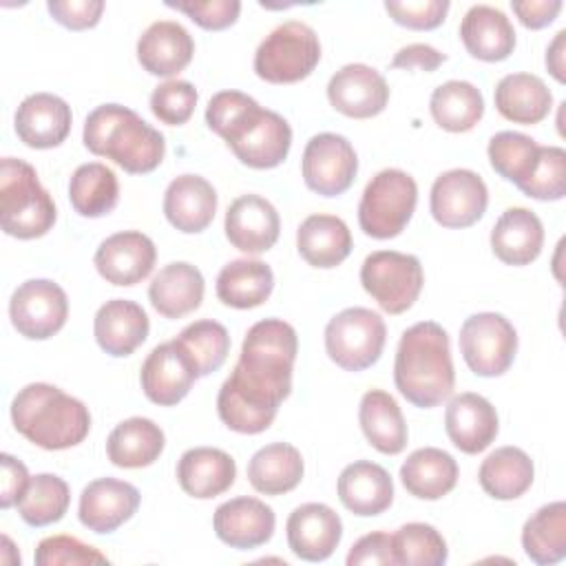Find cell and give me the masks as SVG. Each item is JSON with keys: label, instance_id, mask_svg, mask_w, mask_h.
Returning a JSON list of instances; mask_svg holds the SVG:
<instances>
[{"label": "cell", "instance_id": "obj_1", "mask_svg": "<svg viewBox=\"0 0 566 566\" xmlns=\"http://www.w3.org/2000/svg\"><path fill=\"white\" fill-rule=\"evenodd\" d=\"M296 352V329L281 318H263L248 329L239 363L217 396V411L228 429L254 436L274 422L292 391Z\"/></svg>", "mask_w": 566, "mask_h": 566}, {"label": "cell", "instance_id": "obj_2", "mask_svg": "<svg viewBox=\"0 0 566 566\" xmlns=\"http://www.w3.org/2000/svg\"><path fill=\"white\" fill-rule=\"evenodd\" d=\"M396 389L420 409H431L453 394L455 371L449 334L436 321H420L400 336L394 360Z\"/></svg>", "mask_w": 566, "mask_h": 566}, {"label": "cell", "instance_id": "obj_3", "mask_svg": "<svg viewBox=\"0 0 566 566\" xmlns=\"http://www.w3.org/2000/svg\"><path fill=\"white\" fill-rule=\"evenodd\" d=\"M84 146L130 175L153 172L166 155L164 135L122 104H102L84 119Z\"/></svg>", "mask_w": 566, "mask_h": 566}, {"label": "cell", "instance_id": "obj_4", "mask_svg": "<svg viewBox=\"0 0 566 566\" xmlns=\"http://www.w3.org/2000/svg\"><path fill=\"white\" fill-rule=\"evenodd\" d=\"M11 422L20 436L46 451L71 449L91 431L86 405L49 382H31L13 396Z\"/></svg>", "mask_w": 566, "mask_h": 566}, {"label": "cell", "instance_id": "obj_5", "mask_svg": "<svg viewBox=\"0 0 566 566\" xmlns=\"http://www.w3.org/2000/svg\"><path fill=\"white\" fill-rule=\"evenodd\" d=\"M57 219L55 203L31 164L15 157L0 161V223L4 234L29 241L44 237Z\"/></svg>", "mask_w": 566, "mask_h": 566}, {"label": "cell", "instance_id": "obj_6", "mask_svg": "<svg viewBox=\"0 0 566 566\" xmlns=\"http://www.w3.org/2000/svg\"><path fill=\"white\" fill-rule=\"evenodd\" d=\"M416 203V179L400 168H385L363 190L358 203L360 230L371 239H394L407 228Z\"/></svg>", "mask_w": 566, "mask_h": 566}, {"label": "cell", "instance_id": "obj_7", "mask_svg": "<svg viewBox=\"0 0 566 566\" xmlns=\"http://www.w3.org/2000/svg\"><path fill=\"white\" fill-rule=\"evenodd\" d=\"M321 62L316 31L298 20L272 29L254 53V73L270 84H294L305 80Z\"/></svg>", "mask_w": 566, "mask_h": 566}, {"label": "cell", "instance_id": "obj_8", "mask_svg": "<svg viewBox=\"0 0 566 566\" xmlns=\"http://www.w3.org/2000/svg\"><path fill=\"white\" fill-rule=\"evenodd\" d=\"M221 139L241 164L270 170L285 161L292 146V128L283 115L254 102L226 128Z\"/></svg>", "mask_w": 566, "mask_h": 566}, {"label": "cell", "instance_id": "obj_9", "mask_svg": "<svg viewBox=\"0 0 566 566\" xmlns=\"http://www.w3.org/2000/svg\"><path fill=\"white\" fill-rule=\"evenodd\" d=\"M385 340L382 316L367 307H347L325 325V352L345 371L371 367L380 358Z\"/></svg>", "mask_w": 566, "mask_h": 566}, {"label": "cell", "instance_id": "obj_10", "mask_svg": "<svg viewBox=\"0 0 566 566\" xmlns=\"http://www.w3.org/2000/svg\"><path fill=\"white\" fill-rule=\"evenodd\" d=\"M360 283L365 292L387 314L407 312L420 296L424 272L420 259L396 250H376L360 265Z\"/></svg>", "mask_w": 566, "mask_h": 566}, {"label": "cell", "instance_id": "obj_11", "mask_svg": "<svg viewBox=\"0 0 566 566\" xmlns=\"http://www.w3.org/2000/svg\"><path fill=\"white\" fill-rule=\"evenodd\" d=\"M460 354L475 376H502L515 360L517 332L497 312L471 314L460 327Z\"/></svg>", "mask_w": 566, "mask_h": 566}, {"label": "cell", "instance_id": "obj_12", "mask_svg": "<svg viewBox=\"0 0 566 566\" xmlns=\"http://www.w3.org/2000/svg\"><path fill=\"white\" fill-rule=\"evenodd\" d=\"M9 318L20 336L46 340L57 334L69 318L66 292L51 279H29L11 294Z\"/></svg>", "mask_w": 566, "mask_h": 566}, {"label": "cell", "instance_id": "obj_13", "mask_svg": "<svg viewBox=\"0 0 566 566\" xmlns=\"http://www.w3.org/2000/svg\"><path fill=\"white\" fill-rule=\"evenodd\" d=\"M303 181L321 197H338L356 179L358 157L347 137L336 133L314 135L301 159Z\"/></svg>", "mask_w": 566, "mask_h": 566}, {"label": "cell", "instance_id": "obj_14", "mask_svg": "<svg viewBox=\"0 0 566 566\" xmlns=\"http://www.w3.org/2000/svg\"><path fill=\"white\" fill-rule=\"evenodd\" d=\"M489 206L484 179L469 168H453L436 177L429 195V210L442 228H469L480 221Z\"/></svg>", "mask_w": 566, "mask_h": 566}, {"label": "cell", "instance_id": "obj_15", "mask_svg": "<svg viewBox=\"0 0 566 566\" xmlns=\"http://www.w3.org/2000/svg\"><path fill=\"white\" fill-rule=\"evenodd\" d=\"M155 261L157 248L153 239L139 230H122L106 237L93 256L99 276L122 287L142 283L153 272Z\"/></svg>", "mask_w": 566, "mask_h": 566}, {"label": "cell", "instance_id": "obj_16", "mask_svg": "<svg viewBox=\"0 0 566 566\" xmlns=\"http://www.w3.org/2000/svg\"><path fill=\"white\" fill-rule=\"evenodd\" d=\"M197 378L199 374L195 365L175 340L153 347L139 371L144 396L159 407H175L181 402Z\"/></svg>", "mask_w": 566, "mask_h": 566}, {"label": "cell", "instance_id": "obj_17", "mask_svg": "<svg viewBox=\"0 0 566 566\" xmlns=\"http://www.w3.org/2000/svg\"><path fill=\"white\" fill-rule=\"evenodd\" d=\"M327 99L332 108L345 117L369 119L385 111L389 102V86L374 66L354 62L345 64L329 77Z\"/></svg>", "mask_w": 566, "mask_h": 566}, {"label": "cell", "instance_id": "obj_18", "mask_svg": "<svg viewBox=\"0 0 566 566\" xmlns=\"http://www.w3.org/2000/svg\"><path fill=\"white\" fill-rule=\"evenodd\" d=\"M139 491L117 478H97L88 482L80 495L77 517L82 526L97 535L117 531L139 509Z\"/></svg>", "mask_w": 566, "mask_h": 566}, {"label": "cell", "instance_id": "obj_19", "mask_svg": "<svg viewBox=\"0 0 566 566\" xmlns=\"http://www.w3.org/2000/svg\"><path fill=\"white\" fill-rule=\"evenodd\" d=\"M223 230L232 248L245 254H261L276 243L281 219L265 197L241 195L228 206Z\"/></svg>", "mask_w": 566, "mask_h": 566}, {"label": "cell", "instance_id": "obj_20", "mask_svg": "<svg viewBox=\"0 0 566 566\" xmlns=\"http://www.w3.org/2000/svg\"><path fill=\"white\" fill-rule=\"evenodd\" d=\"M290 551L305 562L327 559L343 537V522L338 513L321 502L296 506L285 524Z\"/></svg>", "mask_w": 566, "mask_h": 566}, {"label": "cell", "instance_id": "obj_21", "mask_svg": "<svg viewBox=\"0 0 566 566\" xmlns=\"http://www.w3.org/2000/svg\"><path fill=\"white\" fill-rule=\"evenodd\" d=\"M212 526L217 537L237 551H250L272 539L276 515L259 497H232L217 506Z\"/></svg>", "mask_w": 566, "mask_h": 566}, {"label": "cell", "instance_id": "obj_22", "mask_svg": "<svg viewBox=\"0 0 566 566\" xmlns=\"http://www.w3.org/2000/svg\"><path fill=\"white\" fill-rule=\"evenodd\" d=\"M71 106L53 93L27 95L13 117L18 139L35 150L60 146L71 133Z\"/></svg>", "mask_w": 566, "mask_h": 566}, {"label": "cell", "instance_id": "obj_23", "mask_svg": "<svg viewBox=\"0 0 566 566\" xmlns=\"http://www.w3.org/2000/svg\"><path fill=\"white\" fill-rule=\"evenodd\" d=\"M444 429L453 447L475 455L491 447L497 438L500 420L495 407L480 394L464 391L449 400L444 411Z\"/></svg>", "mask_w": 566, "mask_h": 566}, {"label": "cell", "instance_id": "obj_24", "mask_svg": "<svg viewBox=\"0 0 566 566\" xmlns=\"http://www.w3.org/2000/svg\"><path fill=\"white\" fill-rule=\"evenodd\" d=\"M148 314L139 303L128 298L106 301L93 318L97 345L115 358L130 356L148 338Z\"/></svg>", "mask_w": 566, "mask_h": 566}, {"label": "cell", "instance_id": "obj_25", "mask_svg": "<svg viewBox=\"0 0 566 566\" xmlns=\"http://www.w3.org/2000/svg\"><path fill=\"white\" fill-rule=\"evenodd\" d=\"M195 55L192 35L172 20L153 22L137 40V62L157 77H172L184 71Z\"/></svg>", "mask_w": 566, "mask_h": 566}, {"label": "cell", "instance_id": "obj_26", "mask_svg": "<svg viewBox=\"0 0 566 566\" xmlns=\"http://www.w3.org/2000/svg\"><path fill=\"white\" fill-rule=\"evenodd\" d=\"M217 212V190L199 175L175 177L164 192V214L184 234L203 232Z\"/></svg>", "mask_w": 566, "mask_h": 566}, {"label": "cell", "instance_id": "obj_27", "mask_svg": "<svg viewBox=\"0 0 566 566\" xmlns=\"http://www.w3.org/2000/svg\"><path fill=\"white\" fill-rule=\"evenodd\" d=\"M336 491L343 506L360 517L380 515L394 502L391 475L385 467L369 460L347 464L338 475Z\"/></svg>", "mask_w": 566, "mask_h": 566}, {"label": "cell", "instance_id": "obj_28", "mask_svg": "<svg viewBox=\"0 0 566 566\" xmlns=\"http://www.w3.org/2000/svg\"><path fill=\"white\" fill-rule=\"evenodd\" d=\"M234 458L214 447L188 449L177 462V482L181 491L197 500H210L226 493L234 484Z\"/></svg>", "mask_w": 566, "mask_h": 566}, {"label": "cell", "instance_id": "obj_29", "mask_svg": "<svg viewBox=\"0 0 566 566\" xmlns=\"http://www.w3.org/2000/svg\"><path fill=\"white\" fill-rule=\"evenodd\" d=\"M460 40L471 57L502 62L515 49V29L504 11L491 4H473L460 22Z\"/></svg>", "mask_w": 566, "mask_h": 566}, {"label": "cell", "instance_id": "obj_30", "mask_svg": "<svg viewBox=\"0 0 566 566\" xmlns=\"http://www.w3.org/2000/svg\"><path fill=\"white\" fill-rule=\"evenodd\" d=\"M206 292V281L199 268L186 261H175L164 265L148 285L150 305L164 318H181L195 312Z\"/></svg>", "mask_w": 566, "mask_h": 566}, {"label": "cell", "instance_id": "obj_31", "mask_svg": "<svg viewBox=\"0 0 566 566\" xmlns=\"http://www.w3.org/2000/svg\"><path fill=\"white\" fill-rule=\"evenodd\" d=\"M544 248V226L528 208H509L491 230V250L506 265H528Z\"/></svg>", "mask_w": 566, "mask_h": 566}, {"label": "cell", "instance_id": "obj_32", "mask_svg": "<svg viewBox=\"0 0 566 566\" xmlns=\"http://www.w3.org/2000/svg\"><path fill=\"white\" fill-rule=\"evenodd\" d=\"M497 113L513 124H539L553 108V93L542 77L533 73L504 75L493 93Z\"/></svg>", "mask_w": 566, "mask_h": 566}, {"label": "cell", "instance_id": "obj_33", "mask_svg": "<svg viewBox=\"0 0 566 566\" xmlns=\"http://www.w3.org/2000/svg\"><path fill=\"white\" fill-rule=\"evenodd\" d=\"M298 254L321 270L340 265L352 252V232L340 217L310 214L296 230Z\"/></svg>", "mask_w": 566, "mask_h": 566}, {"label": "cell", "instance_id": "obj_34", "mask_svg": "<svg viewBox=\"0 0 566 566\" xmlns=\"http://www.w3.org/2000/svg\"><path fill=\"white\" fill-rule=\"evenodd\" d=\"M400 482L418 500H440L458 484V462L438 447L416 449L400 467Z\"/></svg>", "mask_w": 566, "mask_h": 566}, {"label": "cell", "instance_id": "obj_35", "mask_svg": "<svg viewBox=\"0 0 566 566\" xmlns=\"http://www.w3.org/2000/svg\"><path fill=\"white\" fill-rule=\"evenodd\" d=\"M358 422L367 442L376 451L385 455H398L405 451L409 438L407 422L398 402L385 389H369L360 398Z\"/></svg>", "mask_w": 566, "mask_h": 566}, {"label": "cell", "instance_id": "obj_36", "mask_svg": "<svg viewBox=\"0 0 566 566\" xmlns=\"http://www.w3.org/2000/svg\"><path fill=\"white\" fill-rule=\"evenodd\" d=\"M166 436L150 418L122 420L106 438V455L119 469L150 467L164 451Z\"/></svg>", "mask_w": 566, "mask_h": 566}, {"label": "cell", "instance_id": "obj_37", "mask_svg": "<svg viewBox=\"0 0 566 566\" xmlns=\"http://www.w3.org/2000/svg\"><path fill=\"white\" fill-rule=\"evenodd\" d=\"M303 471V455L294 444L272 442L250 458L248 482L263 495H281L301 484Z\"/></svg>", "mask_w": 566, "mask_h": 566}, {"label": "cell", "instance_id": "obj_38", "mask_svg": "<svg viewBox=\"0 0 566 566\" xmlns=\"http://www.w3.org/2000/svg\"><path fill=\"white\" fill-rule=\"evenodd\" d=\"M272 290V268L259 259H234L217 276V298L234 310H250L265 303Z\"/></svg>", "mask_w": 566, "mask_h": 566}, {"label": "cell", "instance_id": "obj_39", "mask_svg": "<svg viewBox=\"0 0 566 566\" xmlns=\"http://www.w3.org/2000/svg\"><path fill=\"white\" fill-rule=\"evenodd\" d=\"M535 478L533 460L520 447H500L489 453L478 471L480 486L493 500H515L524 495Z\"/></svg>", "mask_w": 566, "mask_h": 566}, {"label": "cell", "instance_id": "obj_40", "mask_svg": "<svg viewBox=\"0 0 566 566\" xmlns=\"http://www.w3.org/2000/svg\"><path fill=\"white\" fill-rule=\"evenodd\" d=\"M433 122L449 133L471 130L484 115V97L467 80H449L433 88L429 99Z\"/></svg>", "mask_w": 566, "mask_h": 566}, {"label": "cell", "instance_id": "obj_41", "mask_svg": "<svg viewBox=\"0 0 566 566\" xmlns=\"http://www.w3.org/2000/svg\"><path fill=\"white\" fill-rule=\"evenodd\" d=\"M522 548L539 566L566 557V504L562 500L544 504L524 522Z\"/></svg>", "mask_w": 566, "mask_h": 566}, {"label": "cell", "instance_id": "obj_42", "mask_svg": "<svg viewBox=\"0 0 566 566\" xmlns=\"http://www.w3.org/2000/svg\"><path fill=\"white\" fill-rule=\"evenodd\" d=\"M69 199L77 214L88 219L104 217L119 201L117 175L99 161L82 164L71 175Z\"/></svg>", "mask_w": 566, "mask_h": 566}, {"label": "cell", "instance_id": "obj_43", "mask_svg": "<svg viewBox=\"0 0 566 566\" xmlns=\"http://www.w3.org/2000/svg\"><path fill=\"white\" fill-rule=\"evenodd\" d=\"M172 340L190 358L199 378L217 371L230 354V334L212 318H201L186 325Z\"/></svg>", "mask_w": 566, "mask_h": 566}, {"label": "cell", "instance_id": "obj_44", "mask_svg": "<svg viewBox=\"0 0 566 566\" xmlns=\"http://www.w3.org/2000/svg\"><path fill=\"white\" fill-rule=\"evenodd\" d=\"M539 144L515 130H500L489 142V161L491 168L506 181L522 188L533 175L539 159Z\"/></svg>", "mask_w": 566, "mask_h": 566}, {"label": "cell", "instance_id": "obj_45", "mask_svg": "<svg viewBox=\"0 0 566 566\" xmlns=\"http://www.w3.org/2000/svg\"><path fill=\"white\" fill-rule=\"evenodd\" d=\"M71 504L69 484L53 473H38L31 478L27 493L18 502L20 517L35 528L55 524L64 517Z\"/></svg>", "mask_w": 566, "mask_h": 566}, {"label": "cell", "instance_id": "obj_46", "mask_svg": "<svg viewBox=\"0 0 566 566\" xmlns=\"http://www.w3.org/2000/svg\"><path fill=\"white\" fill-rule=\"evenodd\" d=\"M394 559L400 566H442L449 557L444 537L424 522H409L391 535Z\"/></svg>", "mask_w": 566, "mask_h": 566}, {"label": "cell", "instance_id": "obj_47", "mask_svg": "<svg viewBox=\"0 0 566 566\" xmlns=\"http://www.w3.org/2000/svg\"><path fill=\"white\" fill-rule=\"evenodd\" d=\"M526 197L537 201H559L566 195V150L559 146H542L539 159L528 177V181L520 188Z\"/></svg>", "mask_w": 566, "mask_h": 566}, {"label": "cell", "instance_id": "obj_48", "mask_svg": "<svg viewBox=\"0 0 566 566\" xmlns=\"http://www.w3.org/2000/svg\"><path fill=\"white\" fill-rule=\"evenodd\" d=\"M199 93L188 80H168L150 93L153 115L168 126L186 124L197 106Z\"/></svg>", "mask_w": 566, "mask_h": 566}, {"label": "cell", "instance_id": "obj_49", "mask_svg": "<svg viewBox=\"0 0 566 566\" xmlns=\"http://www.w3.org/2000/svg\"><path fill=\"white\" fill-rule=\"evenodd\" d=\"M38 566H82V564H108V557L97 548L80 542L73 535L44 537L35 548Z\"/></svg>", "mask_w": 566, "mask_h": 566}, {"label": "cell", "instance_id": "obj_50", "mask_svg": "<svg viewBox=\"0 0 566 566\" xmlns=\"http://www.w3.org/2000/svg\"><path fill=\"white\" fill-rule=\"evenodd\" d=\"M385 11L389 18L413 31H431L440 27L447 18L449 2L447 0H387Z\"/></svg>", "mask_w": 566, "mask_h": 566}, {"label": "cell", "instance_id": "obj_51", "mask_svg": "<svg viewBox=\"0 0 566 566\" xmlns=\"http://www.w3.org/2000/svg\"><path fill=\"white\" fill-rule=\"evenodd\" d=\"M166 7L186 13L195 24L206 31H223L232 27L241 13L239 0H208V2H166Z\"/></svg>", "mask_w": 566, "mask_h": 566}, {"label": "cell", "instance_id": "obj_52", "mask_svg": "<svg viewBox=\"0 0 566 566\" xmlns=\"http://www.w3.org/2000/svg\"><path fill=\"white\" fill-rule=\"evenodd\" d=\"M46 9L55 22L71 31L93 29L104 11L102 0H49Z\"/></svg>", "mask_w": 566, "mask_h": 566}, {"label": "cell", "instance_id": "obj_53", "mask_svg": "<svg viewBox=\"0 0 566 566\" xmlns=\"http://www.w3.org/2000/svg\"><path fill=\"white\" fill-rule=\"evenodd\" d=\"M347 566H363V564H396L391 535L385 531H374L363 535L347 553Z\"/></svg>", "mask_w": 566, "mask_h": 566}, {"label": "cell", "instance_id": "obj_54", "mask_svg": "<svg viewBox=\"0 0 566 566\" xmlns=\"http://www.w3.org/2000/svg\"><path fill=\"white\" fill-rule=\"evenodd\" d=\"M0 464H2V491H0V509H11L18 506V502L22 500V495L27 493V486L31 482V475L27 471V467L9 455L2 453L0 455Z\"/></svg>", "mask_w": 566, "mask_h": 566}, {"label": "cell", "instance_id": "obj_55", "mask_svg": "<svg viewBox=\"0 0 566 566\" xmlns=\"http://www.w3.org/2000/svg\"><path fill=\"white\" fill-rule=\"evenodd\" d=\"M562 7L564 4L559 0H515V2H511V9L517 15V20L531 31L548 27L557 18Z\"/></svg>", "mask_w": 566, "mask_h": 566}, {"label": "cell", "instance_id": "obj_56", "mask_svg": "<svg viewBox=\"0 0 566 566\" xmlns=\"http://www.w3.org/2000/svg\"><path fill=\"white\" fill-rule=\"evenodd\" d=\"M447 60L444 53H440L438 49L429 46V44H407L402 46L394 60H391V69H420V71H436L442 62Z\"/></svg>", "mask_w": 566, "mask_h": 566}, {"label": "cell", "instance_id": "obj_57", "mask_svg": "<svg viewBox=\"0 0 566 566\" xmlns=\"http://www.w3.org/2000/svg\"><path fill=\"white\" fill-rule=\"evenodd\" d=\"M564 53H566V31L562 29V31H557L555 40L546 49V69L551 71V75L559 84L566 82V57H564Z\"/></svg>", "mask_w": 566, "mask_h": 566}]
</instances>
